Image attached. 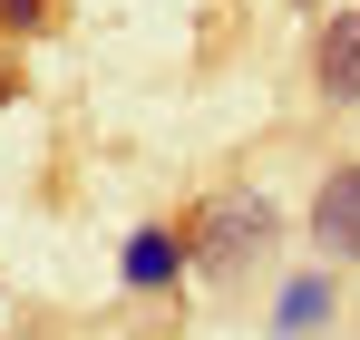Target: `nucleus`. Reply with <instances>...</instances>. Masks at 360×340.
Returning a JSON list of instances; mask_svg holds the SVG:
<instances>
[{"instance_id":"obj_2","label":"nucleus","mask_w":360,"mask_h":340,"mask_svg":"<svg viewBox=\"0 0 360 340\" xmlns=\"http://www.w3.org/2000/svg\"><path fill=\"white\" fill-rule=\"evenodd\" d=\"M311 243L331 263H360V166H331L321 195H311Z\"/></svg>"},{"instance_id":"obj_5","label":"nucleus","mask_w":360,"mask_h":340,"mask_svg":"<svg viewBox=\"0 0 360 340\" xmlns=\"http://www.w3.org/2000/svg\"><path fill=\"white\" fill-rule=\"evenodd\" d=\"M10 98H20V78H10V68H0V107H10Z\"/></svg>"},{"instance_id":"obj_1","label":"nucleus","mask_w":360,"mask_h":340,"mask_svg":"<svg viewBox=\"0 0 360 340\" xmlns=\"http://www.w3.org/2000/svg\"><path fill=\"white\" fill-rule=\"evenodd\" d=\"M185 243H195V273H205V282H243V273L273 253V204H263V195H214Z\"/></svg>"},{"instance_id":"obj_4","label":"nucleus","mask_w":360,"mask_h":340,"mask_svg":"<svg viewBox=\"0 0 360 340\" xmlns=\"http://www.w3.org/2000/svg\"><path fill=\"white\" fill-rule=\"evenodd\" d=\"M185 263H195V243H185V233H166V224H146V233H136V243H127V282H136V292L176 282Z\"/></svg>"},{"instance_id":"obj_3","label":"nucleus","mask_w":360,"mask_h":340,"mask_svg":"<svg viewBox=\"0 0 360 340\" xmlns=\"http://www.w3.org/2000/svg\"><path fill=\"white\" fill-rule=\"evenodd\" d=\"M311 88H321L331 107H360V10L321 20V39H311Z\"/></svg>"}]
</instances>
